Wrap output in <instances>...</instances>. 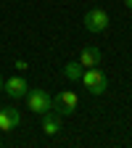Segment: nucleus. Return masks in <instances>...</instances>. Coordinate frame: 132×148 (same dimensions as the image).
<instances>
[{
    "mask_svg": "<svg viewBox=\"0 0 132 148\" xmlns=\"http://www.w3.org/2000/svg\"><path fill=\"white\" fill-rule=\"evenodd\" d=\"M16 69H21V71H24V69H29V64H27V61H16Z\"/></svg>",
    "mask_w": 132,
    "mask_h": 148,
    "instance_id": "obj_10",
    "label": "nucleus"
},
{
    "mask_svg": "<svg viewBox=\"0 0 132 148\" xmlns=\"http://www.w3.org/2000/svg\"><path fill=\"white\" fill-rule=\"evenodd\" d=\"M82 85L87 87V92H92V95H103L106 87H108V79H106V74L98 69V66H90L82 71Z\"/></svg>",
    "mask_w": 132,
    "mask_h": 148,
    "instance_id": "obj_1",
    "label": "nucleus"
},
{
    "mask_svg": "<svg viewBox=\"0 0 132 148\" xmlns=\"http://www.w3.org/2000/svg\"><path fill=\"white\" fill-rule=\"evenodd\" d=\"M0 145H3V140H0Z\"/></svg>",
    "mask_w": 132,
    "mask_h": 148,
    "instance_id": "obj_13",
    "label": "nucleus"
},
{
    "mask_svg": "<svg viewBox=\"0 0 132 148\" xmlns=\"http://www.w3.org/2000/svg\"><path fill=\"white\" fill-rule=\"evenodd\" d=\"M79 64H82L85 69H90V66H101V48H92V45L82 48V53H79Z\"/></svg>",
    "mask_w": 132,
    "mask_h": 148,
    "instance_id": "obj_7",
    "label": "nucleus"
},
{
    "mask_svg": "<svg viewBox=\"0 0 132 148\" xmlns=\"http://www.w3.org/2000/svg\"><path fill=\"white\" fill-rule=\"evenodd\" d=\"M85 29L87 32H106L108 29V13L103 8H90L85 13Z\"/></svg>",
    "mask_w": 132,
    "mask_h": 148,
    "instance_id": "obj_4",
    "label": "nucleus"
},
{
    "mask_svg": "<svg viewBox=\"0 0 132 148\" xmlns=\"http://www.w3.org/2000/svg\"><path fill=\"white\" fill-rule=\"evenodd\" d=\"M3 90L8 92L11 98H24L27 92H29V85H27L24 77H11V79L3 82Z\"/></svg>",
    "mask_w": 132,
    "mask_h": 148,
    "instance_id": "obj_5",
    "label": "nucleus"
},
{
    "mask_svg": "<svg viewBox=\"0 0 132 148\" xmlns=\"http://www.w3.org/2000/svg\"><path fill=\"white\" fill-rule=\"evenodd\" d=\"M77 106H79V98L74 95L71 90H61L58 95L53 98V111L58 116H69V114H74L77 111Z\"/></svg>",
    "mask_w": 132,
    "mask_h": 148,
    "instance_id": "obj_3",
    "label": "nucleus"
},
{
    "mask_svg": "<svg viewBox=\"0 0 132 148\" xmlns=\"http://www.w3.org/2000/svg\"><path fill=\"white\" fill-rule=\"evenodd\" d=\"M124 5H127V8H129V11H132V0H124Z\"/></svg>",
    "mask_w": 132,
    "mask_h": 148,
    "instance_id": "obj_11",
    "label": "nucleus"
},
{
    "mask_svg": "<svg viewBox=\"0 0 132 148\" xmlns=\"http://www.w3.org/2000/svg\"><path fill=\"white\" fill-rule=\"evenodd\" d=\"M3 82H5V79H3V74H0V90H3Z\"/></svg>",
    "mask_w": 132,
    "mask_h": 148,
    "instance_id": "obj_12",
    "label": "nucleus"
},
{
    "mask_svg": "<svg viewBox=\"0 0 132 148\" xmlns=\"http://www.w3.org/2000/svg\"><path fill=\"white\" fill-rule=\"evenodd\" d=\"M82 71H85V66H82V64H77V61L64 64V77H66V79H71V82H79Z\"/></svg>",
    "mask_w": 132,
    "mask_h": 148,
    "instance_id": "obj_9",
    "label": "nucleus"
},
{
    "mask_svg": "<svg viewBox=\"0 0 132 148\" xmlns=\"http://www.w3.org/2000/svg\"><path fill=\"white\" fill-rule=\"evenodd\" d=\"M58 130H61V116L55 114V111L42 114V132H45V135H55Z\"/></svg>",
    "mask_w": 132,
    "mask_h": 148,
    "instance_id": "obj_8",
    "label": "nucleus"
},
{
    "mask_svg": "<svg viewBox=\"0 0 132 148\" xmlns=\"http://www.w3.org/2000/svg\"><path fill=\"white\" fill-rule=\"evenodd\" d=\"M18 122H21V114H18L16 108H0V130H3V132L16 130Z\"/></svg>",
    "mask_w": 132,
    "mask_h": 148,
    "instance_id": "obj_6",
    "label": "nucleus"
},
{
    "mask_svg": "<svg viewBox=\"0 0 132 148\" xmlns=\"http://www.w3.org/2000/svg\"><path fill=\"white\" fill-rule=\"evenodd\" d=\"M27 108L29 111H34V114H48V111H53V98L48 95L45 90H40V87H34V90H29L27 92Z\"/></svg>",
    "mask_w": 132,
    "mask_h": 148,
    "instance_id": "obj_2",
    "label": "nucleus"
}]
</instances>
